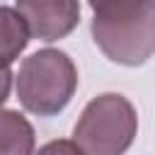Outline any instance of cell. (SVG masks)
Instances as JSON below:
<instances>
[{
  "label": "cell",
  "instance_id": "8992f818",
  "mask_svg": "<svg viewBox=\"0 0 155 155\" xmlns=\"http://www.w3.org/2000/svg\"><path fill=\"white\" fill-rule=\"evenodd\" d=\"M0 31H2V58H5V70H10L12 61L27 48L29 44V27L24 17L15 10L2 5L0 7Z\"/></svg>",
  "mask_w": 155,
  "mask_h": 155
},
{
  "label": "cell",
  "instance_id": "277c9868",
  "mask_svg": "<svg viewBox=\"0 0 155 155\" xmlns=\"http://www.w3.org/2000/svg\"><path fill=\"white\" fill-rule=\"evenodd\" d=\"M15 10L24 17L29 34L39 41H58L80 22V5L73 0H19Z\"/></svg>",
  "mask_w": 155,
  "mask_h": 155
},
{
  "label": "cell",
  "instance_id": "5b68a950",
  "mask_svg": "<svg viewBox=\"0 0 155 155\" xmlns=\"http://www.w3.org/2000/svg\"><path fill=\"white\" fill-rule=\"evenodd\" d=\"M0 155H36L34 153V128L15 109L0 114Z\"/></svg>",
  "mask_w": 155,
  "mask_h": 155
},
{
  "label": "cell",
  "instance_id": "3957f363",
  "mask_svg": "<svg viewBox=\"0 0 155 155\" xmlns=\"http://www.w3.org/2000/svg\"><path fill=\"white\" fill-rule=\"evenodd\" d=\"M138 133L136 107L116 92L97 94L82 109L73 140L85 155H124Z\"/></svg>",
  "mask_w": 155,
  "mask_h": 155
},
{
  "label": "cell",
  "instance_id": "52a82bcc",
  "mask_svg": "<svg viewBox=\"0 0 155 155\" xmlns=\"http://www.w3.org/2000/svg\"><path fill=\"white\" fill-rule=\"evenodd\" d=\"M36 155H85V153H82V148L75 140L56 138V140H48L46 145H41L36 150Z\"/></svg>",
  "mask_w": 155,
  "mask_h": 155
},
{
  "label": "cell",
  "instance_id": "7a4b0ae2",
  "mask_svg": "<svg viewBox=\"0 0 155 155\" xmlns=\"http://www.w3.org/2000/svg\"><path fill=\"white\" fill-rule=\"evenodd\" d=\"M17 97L29 114H61L78 90V68L65 51L41 48L27 56L15 78Z\"/></svg>",
  "mask_w": 155,
  "mask_h": 155
},
{
  "label": "cell",
  "instance_id": "6da1fadb",
  "mask_svg": "<svg viewBox=\"0 0 155 155\" xmlns=\"http://www.w3.org/2000/svg\"><path fill=\"white\" fill-rule=\"evenodd\" d=\"M92 39L119 65H143L155 53V2L116 0L90 2Z\"/></svg>",
  "mask_w": 155,
  "mask_h": 155
}]
</instances>
